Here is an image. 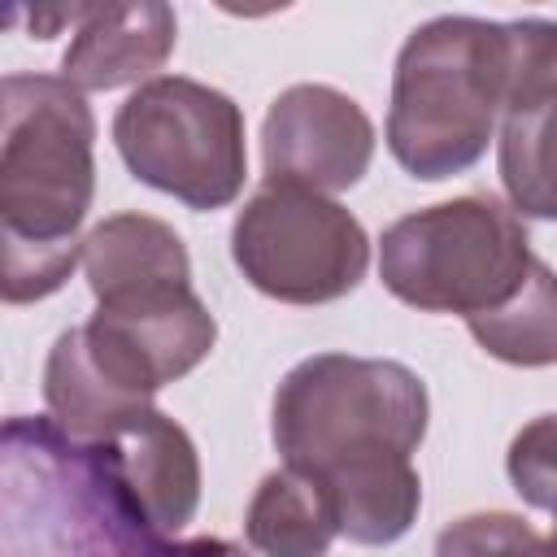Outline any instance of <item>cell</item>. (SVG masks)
I'll return each instance as SVG.
<instances>
[{"instance_id":"10","label":"cell","mask_w":557,"mask_h":557,"mask_svg":"<svg viewBox=\"0 0 557 557\" xmlns=\"http://www.w3.org/2000/svg\"><path fill=\"white\" fill-rule=\"evenodd\" d=\"M113 492L131 509V518L152 535H174L191 522L200 505V457L191 435L161 413L157 405L91 444Z\"/></svg>"},{"instance_id":"3","label":"cell","mask_w":557,"mask_h":557,"mask_svg":"<svg viewBox=\"0 0 557 557\" xmlns=\"http://www.w3.org/2000/svg\"><path fill=\"white\" fill-rule=\"evenodd\" d=\"M422 379L387 357L318 352L292 366L274 392L270 435L283 466L331 474L348 461L413 457L426 435Z\"/></svg>"},{"instance_id":"15","label":"cell","mask_w":557,"mask_h":557,"mask_svg":"<svg viewBox=\"0 0 557 557\" xmlns=\"http://www.w3.org/2000/svg\"><path fill=\"white\" fill-rule=\"evenodd\" d=\"M244 535L261 557H326L339 535L335 500L309 470H270L248 500Z\"/></svg>"},{"instance_id":"12","label":"cell","mask_w":557,"mask_h":557,"mask_svg":"<svg viewBox=\"0 0 557 557\" xmlns=\"http://www.w3.org/2000/svg\"><path fill=\"white\" fill-rule=\"evenodd\" d=\"M44 400L48 418L83 444L109 440L126 422L152 409V396L131 387L91 344L87 326H70L57 335L48 366H44Z\"/></svg>"},{"instance_id":"8","label":"cell","mask_w":557,"mask_h":557,"mask_svg":"<svg viewBox=\"0 0 557 557\" xmlns=\"http://www.w3.org/2000/svg\"><path fill=\"white\" fill-rule=\"evenodd\" d=\"M265 178L313 191H348L374 161V122L366 109L326 83H296L278 91L261 122Z\"/></svg>"},{"instance_id":"13","label":"cell","mask_w":557,"mask_h":557,"mask_svg":"<svg viewBox=\"0 0 557 557\" xmlns=\"http://www.w3.org/2000/svg\"><path fill=\"white\" fill-rule=\"evenodd\" d=\"M83 274L96 296V305L161 292V287H187L191 283V257L178 239V231L152 213H113L83 239Z\"/></svg>"},{"instance_id":"7","label":"cell","mask_w":557,"mask_h":557,"mask_svg":"<svg viewBox=\"0 0 557 557\" xmlns=\"http://www.w3.org/2000/svg\"><path fill=\"white\" fill-rule=\"evenodd\" d=\"M239 274L283 305H331L370 270L361 222L326 191L265 178L231 226Z\"/></svg>"},{"instance_id":"5","label":"cell","mask_w":557,"mask_h":557,"mask_svg":"<svg viewBox=\"0 0 557 557\" xmlns=\"http://www.w3.org/2000/svg\"><path fill=\"white\" fill-rule=\"evenodd\" d=\"M522 218L496 196H457L396 218L379 239L383 287L422 313L474 318L518 292L531 270Z\"/></svg>"},{"instance_id":"4","label":"cell","mask_w":557,"mask_h":557,"mask_svg":"<svg viewBox=\"0 0 557 557\" xmlns=\"http://www.w3.org/2000/svg\"><path fill=\"white\" fill-rule=\"evenodd\" d=\"M157 544L91 444L70 440L52 418L4 426V557H148Z\"/></svg>"},{"instance_id":"14","label":"cell","mask_w":557,"mask_h":557,"mask_svg":"<svg viewBox=\"0 0 557 557\" xmlns=\"http://www.w3.org/2000/svg\"><path fill=\"white\" fill-rule=\"evenodd\" d=\"M335 500L339 535L352 544H396L422 509V479L413 470V457L383 453L366 461H348L331 474H318Z\"/></svg>"},{"instance_id":"2","label":"cell","mask_w":557,"mask_h":557,"mask_svg":"<svg viewBox=\"0 0 557 557\" xmlns=\"http://www.w3.org/2000/svg\"><path fill=\"white\" fill-rule=\"evenodd\" d=\"M505 117V22L431 17L392 70L387 148L405 174L440 183L466 174Z\"/></svg>"},{"instance_id":"9","label":"cell","mask_w":557,"mask_h":557,"mask_svg":"<svg viewBox=\"0 0 557 557\" xmlns=\"http://www.w3.org/2000/svg\"><path fill=\"white\" fill-rule=\"evenodd\" d=\"M83 326L109 366L122 370V379L144 396H157L165 383L191 374L218 339V322L191 283L96 305Z\"/></svg>"},{"instance_id":"6","label":"cell","mask_w":557,"mask_h":557,"mask_svg":"<svg viewBox=\"0 0 557 557\" xmlns=\"http://www.w3.org/2000/svg\"><path fill=\"white\" fill-rule=\"evenodd\" d=\"M113 144L139 183L187 209H222L244 191V113L209 83L157 74L135 87L113 117Z\"/></svg>"},{"instance_id":"18","label":"cell","mask_w":557,"mask_h":557,"mask_svg":"<svg viewBox=\"0 0 557 557\" xmlns=\"http://www.w3.org/2000/svg\"><path fill=\"white\" fill-rule=\"evenodd\" d=\"M557 91V22H505V113Z\"/></svg>"},{"instance_id":"17","label":"cell","mask_w":557,"mask_h":557,"mask_svg":"<svg viewBox=\"0 0 557 557\" xmlns=\"http://www.w3.org/2000/svg\"><path fill=\"white\" fill-rule=\"evenodd\" d=\"M500 183L518 218L557 222V91L500 117Z\"/></svg>"},{"instance_id":"19","label":"cell","mask_w":557,"mask_h":557,"mask_svg":"<svg viewBox=\"0 0 557 557\" xmlns=\"http://www.w3.org/2000/svg\"><path fill=\"white\" fill-rule=\"evenodd\" d=\"M505 470H509L513 492L531 509H544V513L557 518V413L531 418L513 435L509 457H505Z\"/></svg>"},{"instance_id":"21","label":"cell","mask_w":557,"mask_h":557,"mask_svg":"<svg viewBox=\"0 0 557 557\" xmlns=\"http://www.w3.org/2000/svg\"><path fill=\"white\" fill-rule=\"evenodd\" d=\"M148 557H248L239 544H231V540H218V535H200V540H178V544H170V540H161Z\"/></svg>"},{"instance_id":"1","label":"cell","mask_w":557,"mask_h":557,"mask_svg":"<svg viewBox=\"0 0 557 557\" xmlns=\"http://www.w3.org/2000/svg\"><path fill=\"white\" fill-rule=\"evenodd\" d=\"M96 117L61 74L0 83V244L4 300L52 296L83 261L78 226L96 196Z\"/></svg>"},{"instance_id":"16","label":"cell","mask_w":557,"mask_h":557,"mask_svg":"<svg viewBox=\"0 0 557 557\" xmlns=\"http://www.w3.org/2000/svg\"><path fill=\"white\" fill-rule=\"evenodd\" d=\"M466 326L474 344L505 366H522V370L553 366L557 361V270L535 257L518 292L496 309L466 318Z\"/></svg>"},{"instance_id":"20","label":"cell","mask_w":557,"mask_h":557,"mask_svg":"<svg viewBox=\"0 0 557 557\" xmlns=\"http://www.w3.org/2000/svg\"><path fill=\"white\" fill-rule=\"evenodd\" d=\"M540 544V531L505 509L466 513L448 522L435 540V557H527Z\"/></svg>"},{"instance_id":"22","label":"cell","mask_w":557,"mask_h":557,"mask_svg":"<svg viewBox=\"0 0 557 557\" xmlns=\"http://www.w3.org/2000/svg\"><path fill=\"white\" fill-rule=\"evenodd\" d=\"M553 535H557V527H553Z\"/></svg>"},{"instance_id":"11","label":"cell","mask_w":557,"mask_h":557,"mask_svg":"<svg viewBox=\"0 0 557 557\" xmlns=\"http://www.w3.org/2000/svg\"><path fill=\"white\" fill-rule=\"evenodd\" d=\"M174 9L161 0L139 4H87L74 39L61 57V78H70L83 96L113 91L126 83H152L157 70L174 52Z\"/></svg>"}]
</instances>
